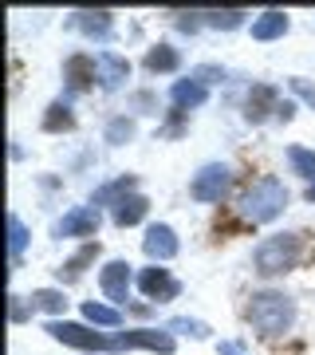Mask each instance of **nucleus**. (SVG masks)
Masks as SVG:
<instances>
[{"instance_id": "a878e982", "label": "nucleus", "mask_w": 315, "mask_h": 355, "mask_svg": "<svg viewBox=\"0 0 315 355\" xmlns=\"http://www.w3.org/2000/svg\"><path fill=\"white\" fill-rule=\"evenodd\" d=\"M126 139H134V123H130V119H114L111 127H107V142L118 146V142H126Z\"/></svg>"}, {"instance_id": "f8f14e48", "label": "nucleus", "mask_w": 315, "mask_h": 355, "mask_svg": "<svg viewBox=\"0 0 315 355\" xmlns=\"http://www.w3.org/2000/svg\"><path fill=\"white\" fill-rule=\"evenodd\" d=\"M142 249H146V257H154V261H170V257H177L174 229H170V225H150V233H146Z\"/></svg>"}, {"instance_id": "aec40b11", "label": "nucleus", "mask_w": 315, "mask_h": 355, "mask_svg": "<svg viewBox=\"0 0 315 355\" xmlns=\"http://www.w3.org/2000/svg\"><path fill=\"white\" fill-rule=\"evenodd\" d=\"M95 257H99V241L83 245V249H79V253H75L71 261H67V265L60 268V277H79V272H83V268L91 265V261H95Z\"/></svg>"}, {"instance_id": "412c9836", "label": "nucleus", "mask_w": 315, "mask_h": 355, "mask_svg": "<svg viewBox=\"0 0 315 355\" xmlns=\"http://www.w3.org/2000/svg\"><path fill=\"white\" fill-rule=\"evenodd\" d=\"M79 28L87 36H107L111 32V12H79Z\"/></svg>"}, {"instance_id": "7ed1b4c3", "label": "nucleus", "mask_w": 315, "mask_h": 355, "mask_svg": "<svg viewBox=\"0 0 315 355\" xmlns=\"http://www.w3.org/2000/svg\"><path fill=\"white\" fill-rule=\"evenodd\" d=\"M300 261V237L296 233H280V237H268L260 249H256V272L260 277H280L296 268Z\"/></svg>"}, {"instance_id": "0eeeda50", "label": "nucleus", "mask_w": 315, "mask_h": 355, "mask_svg": "<svg viewBox=\"0 0 315 355\" xmlns=\"http://www.w3.org/2000/svg\"><path fill=\"white\" fill-rule=\"evenodd\" d=\"M99 288L111 296L114 304H126V292H130V265L126 261H111L99 272Z\"/></svg>"}, {"instance_id": "393cba45", "label": "nucleus", "mask_w": 315, "mask_h": 355, "mask_svg": "<svg viewBox=\"0 0 315 355\" xmlns=\"http://www.w3.org/2000/svg\"><path fill=\"white\" fill-rule=\"evenodd\" d=\"M205 24L209 28H240L244 24V12H205Z\"/></svg>"}, {"instance_id": "9b49d317", "label": "nucleus", "mask_w": 315, "mask_h": 355, "mask_svg": "<svg viewBox=\"0 0 315 355\" xmlns=\"http://www.w3.org/2000/svg\"><path fill=\"white\" fill-rule=\"evenodd\" d=\"M95 76H99V60H95V55H83V51H79V55H71V60L63 64V79L75 91H87L91 83H95Z\"/></svg>"}, {"instance_id": "dca6fc26", "label": "nucleus", "mask_w": 315, "mask_h": 355, "mask_svg": "<svg viewBox=\"0 0 315 355\" xmlns=\"http://www.w3.org/2000/svg\"><path fill=\"white\" fill-rule=\"evenodd\" d=\"M177 67H181V55H177L170 44H158V48L146 51V71H154V76H158V71L165 76V71H177Z\"/></svg>"}, {"instance_id": "4468645a", "label": "nucleus", "mask_w": 315, "mask_h": 355, "mask_svg": "<svg viewBox=\"0 0 315 355\" xmlns=\"http://www.w3.org/2000/svg\"><path fill=\"white\" fill-rule=\"evenodd\" d=\"M99 79H102V87H118L123 79H130V64H126L123 55H114V51H102L99 55Z\"/></svg>"}, {"instance_id": "f03ea898", "label": "nucleus", "mask_w": 315, "mask_h": 355, "mask_svg": "<svg viewBox=\"0 0 315 355\" xmlns=\"http://www.w3.org/2000/svg\"><path fill=\"white\" fill-rule=\"evenodd\" d=\"M284 205H288V190H284V182L280 178H256L244 193V205H240V214L249 217L252 225H264L272 217L284 214Z\"/></svg>"}, {"instance_id": "39448f33", "label": "nucleus", "mask_w": 315, "mask_h": 355, "mask_svg": "<svg viewBox=\"0 0 315 355\" xmlns=\"http://www.w3.org/2000/svg\"><path fill=\"white\" fill-rule=\"evenodd\" d=\"M228 186H233V174H228L225 166H205L201 174L193 178L189 193H193L197 202H221L228 193Z\"/></svg>"}, {"instance_id": "20e7f679", "label": "nucleus", "mask_w": 315, "mask_h": 355, "mask_svg": "<svg viewBox=\"0 0 315 355\" xmlns=\"http://www.w3.org/2000/svg\"><path fill=\"white\" fill-rule=\"evenodd\" d=\"M48 331L60 343H67V347H83V352H118V347H123L118 340H107V336H99V331L83 328V324H67V320H51Z\"/></svg>"}, {"instance_id": "bb28decb", "label": "nucleus", "mask_w": 315, "mask_h": 355, "mask_svg": "<svg viewBox=\"0 0 315 355\" xmlns=\"http://www.w3.org/2000/svg\"><path fill=\"white\" fill-rule=\"evenodd\" d=\"M8 233H12V237H8V245H12V257H20V249H24V241H28V229H24V221H20V217H8Z\"/></svg>"}, {"instance_id": "5701e85b", "label": "nucleus", "mask_w": 315, "mask_h": 355, "mask_svg": "<svg viewBox=\"0 0 315 355\" xmlns=\"http://www.w3.org/2000/svg\"><path fill=\"white\" fill-rule=\"evenodd\" d=\"M32 304L44 308V312H63L67 300H63V292H55V288H39V292H32Z\"/></svg>"}, {"instance_id": "a211bd4d", "label": "nucleus", "mask_w": 315, "mask_h": 355, "mask_svg": "<svg viewBox=\"0 0 315 355\" xmlns=\"http://www.w3.org/2000/svg\"><path fill=\"white\" fill-rule=\"evenodd\" d=\"M71 127H75L71 107H67V103H51L48 114H44V130H48V135H60V130H71Z\"/></svg>"}, {"instance_id": "2f4dec72", "label": "nucleus", "mask_w": 315, "mask_h": 355, "mask_svg": "<svg viewBox=\"0 0 315 355\" xmlns=\"http://www.w3.org/2000/svg\"><path fill=\"white\" fill-rule=\"evenodd\" d=\"M221 355H240V347L237 343H221Z\"/></svg>"}, {"instance_id": "2eb2a0df", "label": "nucleus", "mask_w": 315, "mask_h": 355, "mask_svg": "<svg viewBox=\"0 0 315 355\" xmlns=\"http://www.w3.org/2000/svg\"><path fill=\"white\" fill-rule=\"evenodd\" d=\"M205 83H193V79H181V83H174V91H170V99H174L177 111H186V107H201L205 103Z\"/></svg>"}, {"instance_id": "c756f323", "label": "nucleus", "mask_w": 315, "mask_h": 355, "mask_svg": "<svg viewBox=\"0 0 315 355\" xmlns=\"http://www.w3.org/2000/svg\"><path fill=\"white\" fill-rule=\"evenodd\" d=\"M197 79H205V83H213V79H225L217 67H197Z\"/></svg>"}, {"instance_id": "c85d7f7f", "label": "nucleus", "mask_w": 315, "mask_h": 355, "mask_svg": "<svg viewBox=\"0 0 315 355\" xmlns=\"http://www.w3.org/2000/svg\"><path fill=\"white\" fill-rule=\"evenodd\" d=\"M288 83H291V91H296V95L307 103V107H315V87L307 83V79H288Z\"/></svg>"}, {"instance_id": "4be33fe9", "label": "nucleus", "mask_w": 315, "mask_h": 355, "mask_svg": "<svg viewBox=\"0 0 315 355\" xmlns=\"http://www.w3.org/2000/svg\"><path fill=\"white\" fill-rule=\"evenodd\" d=\"M288 162L296 166L303 178H312V182H315V154L312 150H303V146H288Z\"/></svg>"}, {"instance_id": "f3484780", "label": "nucleus", "mask_w": 315, "mask_h": 355, "mask_svg": "<svg viewBox=\"0 0 315 355\" xmlns=\"http://www.w3.org/2000/svg\"><path fill=\"white\" fill-rule=\"evenodd\" d=\"M288 32V16L284 12H264L260 20H252V40H280Z\"/></svg>"}, {"instance_id": "b1692460", "label": "nucleus", "mask_w": 315, "mask_h": 355, "mask_svg": "<svg viewBox=\"0 0 315 355\" xmlns=\"http://www.w3.org/2000/svg\"><path fill=\"white\" fill-rule=\"evenodd\" d=\"M165 331H189V336H197V340H205L209 336V324H201V320H186V316H177L165 324Z\"/></svg>"}, {"instance_id": "9d476101", "label": "nucleus", "mask_w": 315, "mask_h": 355, "mask_svg": "<svg viewBox=\"0 0 315 355\" xmlns=\"http://www.w3.org/2000/svg\"><path fill=\"white\" fill-rule=\"evenodd\" d=\"M123 347H146V352H162L170 355L174 352V336L170 331H158V328H138V331H123Z\"/></svg>"}, {"instance_id": "423d86ee", "label": "nucleus", "mask_w": 315, "mask_h": 355, "mask_svg": "<svg viewBox=\"0 0 315 355\" xmlns=\"http://www.w3.org/2000/svg\"><path fill=\"white\" fill-rule=\"evenodd\" d=\"M55 233H60V237H95V233H99V209L79 205V209H71V214L55 225Z\"/></svg>"}, {"instance_id": "6e6552de", "label": "nucleus", "mask_w": 315, "mask_h": 355, "mask_svg": "<svg viewBox=\"0 0 315 355\" xmlns=\"http://www.w3.org/2000/svg\"><path fill=\"white\" fill-rule=\"evenodd\" d=\"M138 288L150 296V300H174L177 296V280L170 277V268H142V277H138Z\"/></svg>"}, {"instance_id": "1a4fd4ad", "label": "nucleus", "mask_w": 315, "mask_h": 355, "mask_svg": "<svg viewBox=\"0 0 315 355\" xmlns=\"http://www.w3.org/2000/svg\"><path fill=\"white\" fill-rule=\"evenodd\" d=\"M244 107H249V123H264L268 114L272 111H280V91L272 87V83H256V87L249 91V103H244Z\"/></svg>"}, {"instance_id": "ddd939ff", "label": "nucleus", "mask_w": 315, "mask_h": 355, "mask_svg": "<svg viewBox=\"0 0 315 355\" xmlns=\"http://www.w3.org/2000/svg\"><path fill=\"white\" fill-rule=\"evenodd\" d=\"M146 209H150V202L142 198V193H126V198H118L114 202V225H138L142 217H146Z\"/></svg>"}, {"instance_id": "f257e3e1", "label": "nucleus", "mask_w": 315, "mask_h": 355, "mask_svg": "<svg viewBox=\"0 0 315 355\" xmlns=\"http://www.w3.org/2000/svg\"><path fill=\"white\" fill-rule=\"evenodd\" d=\"M291 320H296V304H291V296H284L276 288L256 292L249 300V324L260 336H284L291 328Z\"/></svg>"}, {"instance_id": "cd10ccee", "label": "nucleus", "mask_w": 315, "mask_h": 355, "mask_svg": "<svg viewBox=\"0 0 315 355\" xmlns=\"http://www.w3.org/2000/svg\"><path fill=\"white\" fill-rule=\"evenodd\" d=\"M123 190H134V178H130V174L118 178V182H111L107 190H99V198H95V202H107V198H114V193H123Z\"/></svg>"}, {"instance_id": "7c9ffc66", "label": "nucleus", "mask_w": 315, "mask_h": 355, "mask_svg": "<svg viewBox=\"0 0 315 355\" xmlns=\"http://www.w3.org/2000/svg\"><path fill=\"white\" fill-rule=\"evenodd\" d=\"M280 119H284V123H288V119H291V114H296V107H291V103H280Z\"/></svg>"}, {"instance_id": "473e14b6", "label": "nucleus", "mask_w": 315, "mask_h": 355, "mask_svg": "<svg viewBox=\"0 0 315 355\" xmlns=\"http://www.w3.org/2000/svg\"><path fill=\"white\" fill-rule=\"evenodd\" d=\"M307 198H312V202H315V186H312V190H307Z\"/></svg>"}, {"instance_id": "6ab92c4d", "label": "nucleus", "mask_w": 315, "mask_h": 355, "mask_svg": "<svg viewBox=\"0 0 315 355\" xmlns=\"http://www.w3.org/2000/svg\"><path fill=\"white\" fill-rule=\"evenodd\" d=\"M83 316H87L91 324H99V328H118V324H123V316H118V308L95 304V300H87V304H83Z\"/></svg>"}]
</instances>
